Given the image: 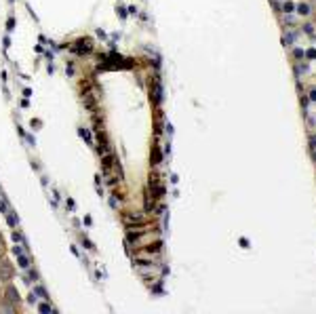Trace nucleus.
Returning <instances> with one entry per match:
<instances>
[{
    "label": "nucleus",
    "mask_w": 316,
    "mask_h": 314,
    "mask_svg": "<svg viewBox=\"0 0 316 314\" xmlns=\"http://www.w3.org/2000/svg\"><path fill=\"white\" fill-rule=\"evenodd\" d=\"M91 48H93V42H91V38H80V40L76 42L74 51L82 55V53H91Z\"/></svg>",
    "instance_id": "1"
},
{
    "label": "nucleus",
    "mask_w": 316,
    "mask_h": 314,
    "mask_svg": "<svg viewBox=\"0 0 316 314\" xmlns=\"http://www.w3.org/2000/svg\"><path fill=\"white\" fill-rule=\"evenodd\" d=\"M13 278V266L9 262H2L0 264V280H11Z\"/></svg>",
    "instance_id": "2"
},
{
    "label": "nucleus",
    "mask_w": 316,
    "mask_h": 314,
    "mask_svg": "<svg viewBox=\"0 0 316 314\" xmlns=\"http://www.w3.org/2000/svg\"><path fill=\"white\" fill-rule=\"evenodd\" d=\"M4 297H6V302H11V304H19V291L15 289L13 285H9L6 291H4Z\"/></svg>",
    "instance_id": "3"
},
{
    "label": "nucleus",
    "mask_w": 316,
    "mask_h": 314,
    "mask_svg": "<svg viewBox=\"0 0 316 314\" xmlns=\"http://www.w3.org/2000/svg\"><path fill=\"white\" fill-rule=\"evenodd\" d=\"M17 257H19V266H21V268H27V266H30V259H27L23 253H19Z\"/></svg>",
    "instance_id": "4"
},
{
    "label": "nucleus",
    "mask_w": 316,
    "mask_h": 314,
    "mask_svg": "<svg viewBox=\"0 0 316 314\" xmlns=\"http://www.w3.org/2000/svg\"><path fill=\"white\" fill-rule=\"evenodd\" d=\"M297 13H299V15H310V6H308V4H299V6H297Z\"/></svg>",
    "instance_id": "5"
},
{
    "label": "nucleus",
    "mask_w": 316,
    "mask_h": 314,
    "mask_svg": "<svg viewBox=\"0 0 316 314\" xmlns=\"http://www.w3.org/2000/svg\"><path fill=\"white\" fill-rule=\"evenodd\" d=\"M282 9H284V13H293V11H295V4H293V2H289V0H287V2H284V4H282Z\"/></svg>",
    "instance_id": "6"
},
{
    "label": "nucleus",
    "mask_w": 316,
    "mask_h": 314,
    "mask_svg": "<svg viewBox=\"0 0 316 314\" xmlns=\"http://www.w3.org/2000/svg\"><path fill=\"white\" fill-rule=\"evenodd\" d=\"M34 293H38V295H40L42 299H47V291L42 289V287H36V289H34Z\"/></svg>",
    "instance_id": "7"
},
{
    "label": "nucleus",
    "mask_w": 316,
    "mask_h": 314,
    "mask_svg": "<svg viewBox=\"0 0 316 314\" xmlns=\"http://www.w3.org/2000/svg\"><path fill=\"white\" fill-rule=\"evenodd\" d=\"M40 310H42V312H51V310H53V308H51V306H48V304H40Z\"/></svg>",
    "instance_id": "8"
},
{
    "label": "nucleus",
    "mask_w": 316,
    "mask_h": 314,
    "mask_svg": "<svg viewBox=\"0 0 316 314\" xmlns=\"http://www.w3.org/2000/svg\"><path fill=\"white\" fill-rule=\"evenodd\" d=\"M308 57H310V59H316V51H314V48L308 51Z\"/></svg>",
    "instance_id": "9"
},
{
    "label": "nucleus",
    "mask_w": 316,
    "mask_h": 314,
    "mask_svg": "<svg viewBox=\"0 0 316 314\" xmlns=\"http://www.w3.org/2000/svg\"><path fill=\"white\" fill-rule=\"evenodd\" d=\"M310 99H312V101H316V89H312V91H310Z\"/></svg>",
    "instance_id": "10"
},
{
    "label": "nucleus",
    "mask_w": 316,
    "mask_h": 314,
    "mask_svg": "<svg viewBox=\"0 0 316 314\" xmlns=\"http://www.w3.org/2000/svg\"><path fill=\"white\" fill-rule=\"evenodd\" d=\"M0 247H2V236H0Z\"/></svg>",
    "instance_id": "11"
},
{
    "label": "nucleus",
    "mask_w": 316,
    "mask_h": 314,
    "mask_svg": "<svg viewBox=\"0 0 316 314\" xmlns=\"http://www.w3.org/2000/svg\"><path fill=\"white\" fill-rule=\"evenodd\" d=\"M314 156H316V154H314Z\"/></svg>",
    "instance_id": "12"
}]
</instances>
